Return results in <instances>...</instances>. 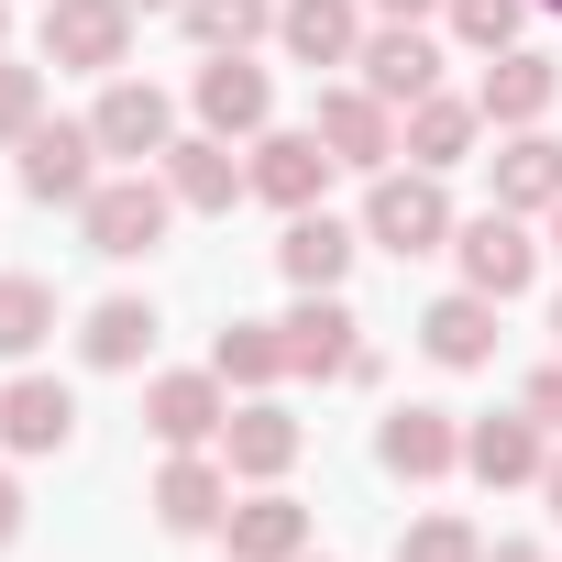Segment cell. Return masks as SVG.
<instances>
[{"instance_id": "cell-21", "label": "cell", "mask_w": 562, "mask_h": 562, "mask_svg": "<svg viewBox=\"0 0 562 562\" xmlns=\"http://www.w3.org/2000/svg\"><path fill=\"white\" fill-rule=\"evenodd\" d=\"M353 254H364V232H353V221H331V210H288V243H276L288 288H342Z\"/></svg>"}, {"instance_id": "cell-19", "label": "cell", "mask_w": 562, "mask_h": 562, "mask_svg": "<svg viewBox=\"0 0 562 562\" xmlns=\"http://www.w3.org/2000/svg\"><path fill=\"white\" fill-rule=\"evenodd\" d=\"M463 463H474V485H540L551 441H540V419H529V408H496V419H474V430H463Z\"/></svg>"}, {"instance_id": "cell-12", "label": "cell", "mask_w": 562, "mask_h": 562, "mask_svg": "<svg viewBox=\"0 0 562 562\" xmlns=\"http://www.w3.org/2000/svg\"><path fill=\"white\" fill-rule=\"evenodd\" d=\"M551 100H562V67H551V56H529V45L485 56V78H474V111H485L496 133H529Z\"/></svg>"}, {"instance_id": "cell-37", "label": "cell", "mask_w": 562, "mask_h": 562, "mask_svg": "<svg viewBox=\"0 0 562 562\" xmlns=\"http://www.w3.org/2000/svg\"><path fill=\"white\" fill-rule=\"evenodd\" d=\"M540 496H551V518H562V452H551V463H540Z\"/></svg>"}, {"instance_id": "cell-29", "label": "cell", "mask_w": 562, "mask_h": 562, "mask_svg": "<svg viewBox=\"0 0 562 562\" xmlns=\"http://www.w3.org/2000/svg\"><path fill=\"white\" fill-rule=\"evenodd\" d=\"M276 12H288V0H188V34H199L210 56H254V45L276 34Z\"/></svg>"}, {"instance_id": "cell-41", "label": "cell", "mask_w": 562, "mask_h": 562, "mask_svg": "<svg viewBox=\"0 0 562 562\" xmlns=\"http://www.w3.org/2000/svg\"><path fill=\"white\" fill-rule=\"evenodd\" d=\"M551 331H562V299H551Z\"/></svg>"}, {"instance_id": "cell-17", "label": "cell", "mask_w": 562, "mask_h": 562, "mask_svg": "<svg viewBox=\"0 0 562 562\" xmlns=\"http://www.w3.org/2000/svg\"><path fill=\"white\" fill-rule=\"evenodd\" d=\"M321 188H331V144L321 133H254V199L321 210Z\"/></svg>"}, {"instance_id": "cell-9", "label": "cell", "mask_w": 562, "mask_h": 562, "mask_svg": "<svg viewBox=\"0 0 562 562\" xmlns=\"http://www.w3.org/2000/svg\"><path fill=\"white\" fill-rule=\"evenodd\" d=\"M188 100H199V133H221V144H254V133L276 122V78H265L254 56H210Z\"/></svg>"}, {"instance_id": "cell-18", "label": "cell", "mask_w": 562, "mask_h": 562, "mask_svg": "<svg viewBox=\"0 0 562 562\" xmlns=\"http://www.w3.org/2000/svg\"><path fill=\"white\" fill-rule=\"evenodd\" d=\"M419 353H430V364H452V375L496 364V299H474V288L430 299V310H419Z\"/></svg>"}, {"instance_id": "cell-25", "label": "cell", "mask_w": 562, "mask_h": 562, "mask_svg": "<svg viewBox=\"0 0 562 562\" xmlns=\"http://www.w3.org/2000/svg\"><path fill=\"white\" fill-rule=\"evenodd\" d=\"M221 540H232V562H299V551H310V507L265 485V496H243V507L221 518Z\"/></svg>"}, {"instance_id": "cell-22", "label": "cell", "mask_w": 562, "mask_h": 562, "mask_svg": "<svg viewBox=\"0 0 562 562\" xmlns=\"http://www.w3.org/2000/svg\"><path fill=\"white\" fill-rule=\"evenodd\" d=\"M221 463H232L243 485H276V474L299 463V419L276 408V397H243V408H232V430H221Z\"/></svg>"}, {"instance_id": "cell-43", "label": "cell", "mask_w": 562, "mask_h": 562, "mask_svg": "<svg viewBox=\"0 0 562 562\" xmlns=\"http://www.w3.org/2000/svg\"><path fill=\"white\" fill-rule=\"evenodd\" d=\"M299 562H310V551H299Z\"/></svg>"}, {"instance_id": "cell-15", "label": "cell", "mask_w": 562, "mask_h": 562, "mask_svg": "<svg viewBox=\"0 0 562 562\" xmlns=\"http://www.w3.org/2000/svg\"><path fill=\"white\" fill-rule=\"evenodd\" d=\"M474 133H485V111H474V100H452V89H430V100H408V111H397V155H408V166H430V177H452V166L474 155Z\"/></svg>"}, {"instance_id": "cell-20", "label": "cell", "mask_w": 562, "mask_h": 562, "mask_svg": "<svg viewBox=\"0 0 562 562\" xmlns=\"http://www.w3.org/2000/svg\"><path fill=\"white\" fill-rule=\"evenodd\" d=\"M276 45H288L310 78L321 67H353L364 56V12H353V0H288V12H276Z\"/></svg>"}, {"instance_id": "cell-38", "label": "cell", "mask_w": 562, "mask_h": 562, "mask_svg": "<svg viewBox=\"0 0 562 562\" xmlns=\"http://www.w3.org/2000/svg\"><path fill=\"white\" fill-rule=\"evenodd\" d=\"M133 12H188V0H133Z\"/></svg>"}, {"instance_id": "cell-32", "label": "cell", "mask_w": 562, "mask_h": 562, "mask_svg": "<svg viewBox=\"0 0 562 562\" xmlns=\"http://www.w3.org/2000/svg\"><path fill=\"white\" fill-rule=\"evenodd\" d=\"M45 122V67H12V56H0V144H23Z\"/></svg>"}, {"instance_id": "cell-40", "label": "cell", "mask_w": 562, "mask_h": 562, "mask_svg": "<svg viewBox=\"0 0 562 562\" xmlns=\"http://www.w3.org/2000/svg\"><path fill=\"white\" fill-rule=\"evenodd\" d=\"M0 34H12V0H0Z\"/></svg>"}, {"instance_id": "cell-2", "label": "cell", "mask_w": 562, "mask_h": 562, "mask_svg": "<svg viewBox=\"0 0 562 562\" xmlns=\"http://www.w3.org/2000/svg\"><path fill=\"white\" fill-rule=\"evenodd\" d=\"M166 221H177V188L166 177H100L89 199H78V232H89V254H111V265H133V254H155L166 243Z\"/></svg>"}, {"instance_id": "cell-34", "label": "cell", "mask_w": 562, "mask_h": 562, "mask_svg": "<svg viewBox=\"0 0 562 562\" xmlns=\"http://www.w3.org/2000/svg\"><path fill=\"white\" fill-rule=\"evenodd\" d=\"M12 540H23V485L0 474V551H12Z\"/></svg>"}, {"instance_id": "cell-3", "label": "cell", "mask_w": 562, "mask_h": 562, "mask_svg": "<svg viewBox=\"0 0 562 562\" xmlns=\"http://www.w3.org/2000/svg\"><path fill=\"white\" fill-rule=\"evenodd\" d=\"M364 243H386V254H441V243H452L441 177H430V166H386V177L364 188Z\"/></svg>"}, {"instance_id": "cell-24", "label": "cell", "mask_w": 562, "mask_h": 562, "mask_svg": "<svg viewBox=\"0 0 562 562\" xmlns=\"http://www.w3.org/2000/svg\"><path fill=\"white\" fill-rule=\"evenodd\" d=\"M485 166H496V210H518V221H529V210H562V144H551L540 122L507 133Z\"/></svg>"}, {"instance_id": "cell-36", "label": "cell", "mask_w": 562, "mask_h": 562, "mask_svg": "<svg viewBox=\"0 0 562 562\" xmlns=\"http://www.w3.org/2000/svg\"><path fill=\"white\" fill-rule=\"evenodd\" d=\"M375 12H386V23H419V12H441V0H375Z\"/></svg>"}, {"instance_id": "cell-42", "label": "cell", "mask_w": 562, "mask_h": 562, "mask_svg": "<svg viewBox=\"0 0 562 562\" xmlns=\"http://www.w3.org/2000/svg\"><path fill=\"white\" fill-rule=\"evenodd\" d=\"M540 12H562V0H540Z\"/></svg>"}, {"instance_id": "cell-6", "label": "cell", "mask_w": 562, "mask_h": 562, "mask_svg": "<svg viewBox=\"0 0 562 562\" xmlns=\"http://www.w3.org/2000/svg\"><path fill=\"white\" fill-rule=\"evenodd\" d=\"M310 133L331 144V166H353V177H386L397 166V111L353 78V89H321V111H310Z\"/></svg>"}, {"instance_id": "cell-30", "label": "cell", "mask_w": 562, "mask_h": 562, "mask_svg": "<svg viewBox=\"0 0 562 562\" xmlns=\"http://www.w3.org/2000/svg\"><path fill=\"white\" fill-rule=\"evenodd\" d=\"M441 12H452V34H463L474 56H507L518 23H529V0H441Z\"/></svg>"}, {"instance_id": "cell-26", "label": "cell", "mask_w": 562, "mask_h": 562, "mask_svg": "<svg viewBox=\"0 0 562 562\" xmlns=\"http://www.w3.org/2000/svg\"><path fill=\"white\" fill-rule=\"evenodd\" d=\"M155 299H100L89 310V331H78V364H100V375H133L144 353H155Z\"/></svg>"}, {"instance_id": "cell-28", "label": "cell", "mask_w": 562, "mask_h": 562, "mask_svg": "<svg viewBox=\"0 0 562 562\" xmlns=\"http://www.w3.org/2000/svg\"><path fill=\"white\" fill-rule=\"evenodd\" d=\"M56 331V288L45 276H0V364H34Z\"/></svg>"}, {"instance_id": "cell-16", "label": "cell", "mask_w": 562, "mask_h": 562, "mask_svg": "<svg viewBox=\"0 0 562 562\" xmlns=\"http://www.w3.org/2000/svg\"><path fill=\"white\" fill-rule=\"evenodd\" d=\"M155 518H166L177 540L221 529V518H232V463H210V452H166V474H155Z\"/></svg>"}, {"instance_id": "cell-39", "label": "cell", "mask_w": 562, "mask_h": 562, "mask_svg": "<svg viewBox=\"0 0 562 562\" xmlns=\"http://www.w3.org/2000/svg\"><path fill=\"white\" fill-rule=\"evenodd\" d=\"M551 254H562V210H551Z\"/></svg>"}, {"instance_id": "cell-33", "label": "cell", "mask_w": 562, "mask_h": 562, "mask_svg": "<svg viewBox=\"0 0 562 562\" xmlns=\"http://www.w3.org/2000/svg\"><path fill=\"white\" fill-rule=\"evenodd\" d=\"M518 408H529V419H540V430H562V364H540V375H529V397H518Z\"/></svg>"}, {"instance_id": "cell-13", "label": "cell", "mask_w": 562, "mask_h": 562, "mask_svg": "<svg viewBox=\"0 0 562 562\" xmlns=\"http://www.w3.org/2000/svg\"><path fill=\"white\" fill-rule=\"evenodd\" d=\"M155 177L177 188V210H232V199L254 188V166H243L221 133H177V144L155 155Z\"/></svg>"}, {"instance_id": "cell-35", "label": "cell", "mask_w": 562, "mask_h": 562, "mask_svg": "<svg viewBox=\"0 0 562 562\" xmlns=\"http://www.w3.org/2000/svg\"><path fill=\"white\" fill-rule=\"evenodd\" d=\"M485 562H551L540 540H485Z\"/></svg>"}, {"instance_id": "cell-27", "label": "cell", "mask_w": 562, "mask_h": 562, "mask_svg": "<svg viewBox=\"0 0 562 562\" xmlns=\"http://www.w3.org/2000/svg\"><path fill=\"white\" fill-rule=\"evenodd\" d=\"M210 375L243 386V397H265L276 375H288V331H276V321H232V331L210 342Z\"/></svg>"}, {"instance_id": "cell-14", "label": "cell", "mask_w": 562, "mask_h": 562, "mask_svg": "<svg viewBox=\"0 0 562 562\" xmlns=\"http://www.w3.org/2000/svg\"><path fill=\"white\" fill-rule=\"evenodd\" d=\"M375 463H386L397 485H441V474L463 463V430H452V408H386V430H375Z\"/></svg>"}, {"instance_id": "cell-5", "label": "cell", "mask_w": 562, "mask_h": 562, "mask_svg": "<svg viewBox=\"0 0 562 562\" xmlns=\"http://www.w3.org/2000/svg\"><path fill=\"white\" fill-rule=\"evenodd\" d=\"M133 56V0H45V67L111 78Z\"/></svg>"}, {"instance_id": "cell-8", "label": "cell", "mask_w": 562, "mask_h": 562, "mask_svg": "<svg viewBox=\"0 0 562 562\" xmlns=\"http://www.w3.org/2000/svg\"><path fill=\"white\" fill-rule=\"evenodd\" d=\"M12 155H23V188H34L45 210H78V199L100 188V133H89V122H34Z\"/></svg>"}, {"instance_id": "cell-11", "label": "cell", "mask_w": 562, "mask_h": 562, "mask_svg": "<svg viewBox=\"0 0 562 562\" xmlns=\"http://www.w3.org/2000/svg\"><path fill=\"white\" fill-rule=\"evenodd\" d=\"M353 67H364V89H375L386 111H408V100H430V89H441V45H430L419 23H375Z\"/></svg>"}, {"instance_id": "cell-7", "label": "cell", "mask_w": 562, "mask_h": 562, "mask_svg": "<svg viewBox=\"0 0 562 562\" xmlns=\"http://www.w3.org/2000/svg\"><path fill=\"white\" fill-rule=\"evenodd\" d=\"M89 133H100V155L155 166V155L177 144V100H166L155 78H111V89H100V111H89Z\"/></svg>"}, {"instance_id": "cell-4", "label": "cell", "mask_w": 562, "mask_h": 562, "mask_svg": "<svg viewBox=\"0 0 562 562\" xmlns=\"http://www.w3.org/2000/svg\"><path fill=\"white\" fill-rule=\"evenodd\" d=\"M452 265H463V288H474V299L507 310L529 276H540V243H529L518 210H474V221H452Z\"/></svg>"}, {"instance_id": "cell-1", "label": "cell", "mask_w": 562, "mask_h": 562, "mask_svg": "<svg viewBox=\"0 0 562 562\" xmlns=\"http://www.w3.org/2000/svg\"><path fill=\"white\" fill-rule=\"evenodd\" d=\"M288 331V375H321V386H375V342L364 321L342 310V288H299V310L276 321Z\"/></svg>"}, {"instance_id": "cell-23", "label": "cell", "mask_w": 562, "mask_h": 562, "mask_svg": "<svg viewBox=\"0 0 562 562\" xmlns=\"http://www.w3.org/2000/svg\"><path fill=\"white\" fill-rule=\"evenodd\" d=\"M0 441H12V452H67L78 441V397L56 375H12V386H0Z\"/></svg>"}, {"instance_id": "cell-31", "label": "cell", "mask_w": 562, "mask_h": 562, "mask_svg": "<svg viewBox=\"0 0 562 562\" xmlns=\"http://www.w3.org/2000/svg\"><path fill=\"white\" fill-rule=\"evenodd\" d=\"M397 562H485V540L463 518H419V529H397Z\"/></svg>"}, {"instance_id": "cell-10", "label": "cell", "mask_w": 562, "mask_h": 562, "mask_svg": "<svg viewBox=\"0 0 562 562\" xmlns=\"http://www.w3.org/2000/svg\"><path fill=\"white\" fill-rule=\"evenodd\" d=\"M144 419H155L166 452H210V441L232 430V386H221V375H155V386H144Z\"/></svg>"}]
</instances>
